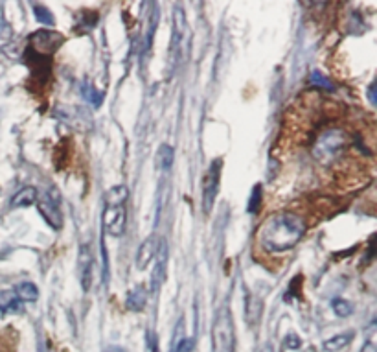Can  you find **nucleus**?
Instances as JSON below:
<instances>
[{"label": "nucleus", "mask_w": 377, "mask_h": 352, "mask_svg": "<svg viewBox=\"0 0 377 352\" xmlns=\"http://www.w3.org/2000/svg\"><path fill=\"white\" fill-rule=\"evenodd\" d=\"M305 233V223L293 212H278L269 216L258 230V240L263 249L282 253L298 244Z\"/></svg>", "instance_id": "obj_1"}, {"label": "nucleus", "mask_w": 377, "mask_h": 352, "mask_svg": "<svg viewBox=\"0 0 377 352\" xmlns=\"http://www.w3.org/2000/svg\"><path fill=\"white\" fill-rule=\"evenodd\" d=\"M213 351L216 352H234L236 347V336H234L232 313L227 306H223L216 315L212 328Z\"/></svg>", "instance_id": "obj_2"}, {"label": "nucleus", "mask_w": 377, "mask_h": 352, "mask_svg": "<svg viewBox=\"0 0 377 352\" xmlns=\"http://www.w3.org/2000/svg\"><path fill=\"white\" fill-rule=\"evenodd\" d=\"M348 137L346 133L340 129H328L319 137L317 144L313 148V155L317 157V161L320 162H329L337 159L340 155L344 148H346Z\"/></svg>", "instance_id": "obj_3"}, {"label": "nucleus", "mask_w": 377, "mask_h": 352, "mask_svg": "<svg viewBox=\"0 0 377 352\" xmlns=\"http://www.w3.org/2000/svg\"><path fill=\"white\" fill-rule=\"evenodd\" d=\"M127 223V209L126 203H111L105 205L103 211V227L111 236H121L126 230Z\"/></svg>", "instance_id": "obj_4"}, {"label": "nucleus", "mask_w": 377, "mask_h": 352, "mask_svg": "<svg viewBox=\"0 0 377 352\" xmlns=\"http://www.w3.org/2000/svg\"><path fill=\"white\" fill-rule=\"evenodd\" d=\"M221 167H223V162L219 161V159H218V161H213L212 164H210L209 171H206V176H204V181H203V207H204V212H206V214H210L213 203H216V197H218L219 177H221Z\"/></svg>", "instance_id": "obj_5"}, {"label": "nucleus", "mask_w": 377, "mask_h": 352, "mask_svg": "<svg viewBox=\"0 0 377 352\" xmlns=\"http://www.w3.org/2000/svg\"><path fill=\"white\" fill-rule=\"evenodd\" d=\"M58 192L48 190L37 203V209L43 214V218L48 221V226H52L53 229H61L63 227V214H61V209H59V196L53 200Z\"/></svg>", "instance_id": "obj_6"}, {"label": "nucleus", "mask_w": 377, "mask_h": 352, "mask_svg": "<svg viewBox=\"0 0 377 352\" xmlns=\"http://www.w3.org/2000/svg\"><path fill=\"white\" fill-rule=\"evenodd\" d=\"M92 266H94V259H92L91 249L87 245H83L81 251H79V279H81V286L85 292L91 288Z\"/></svg>", "instance_id": "obj_7"}, {"label": "nucleus", "mask_w": 377, "mask_h": 352, "mask_svg": "<svg viewBox=\"0 0 377 352\" xmlns=\"http://www.w3.org/2000/svg\"><path fill=\"white\" fill-rule=\"evenodd\" d=\"M157 238L155 236H150V238L145 240L144 244L140 245V249H138V254H136V268L138 269H145L147 264H150L151 260L155 259L157 254Z\"/></svg>", "instance_id": "obj_8"}, {"label": "nucleus", "mask_w": 377, "mask_h": 352, "mask_svg": "<svg viewBox=\"0 0 377 352\" xmlns=\"http://www.w3.org/2000/svg\"><path fill=\"white\" fill-rule=\"evenodd\" d=\"M157 266L155 271H153V280H151V289L155 292L159 288V284L164 279V271H166V259H168V247H166V242L162 240L160 242V247L157 249Z\"/></svg>", "instance_id": "obj_9"}, {"label": "nucleus", "mask_w": 377, "mask_h": 352, "mask_svg": "<svg viewBox=\"0 0 377 352\" xmlns=\"http://www.w3.org/2000/svg\"><path fill=\"white\" fill-rule=\"evenodd\" d=\"M0 312L4 313L22 312V301L15 295V292H10V289H2V292H0Z\"/></svg>", "instance_id": "obj_10"}, {"label": "nucleus", "mask_w": 377, "mask_h": 352, "mask_svg": "<svg viewBox=\"0 0 377 352\" xmlns=\"http://www.w3.org/2000/svg\"><path fill=\"white\" fill-rule=\"evenodd\" d=\"M145 303H147V292H145L144 286H136V288L131 289L129 295H127L126 306L129 310H133V312H142Z\"/></svg>", "instance_id": "obj_11"}, {"label": "nucleus", "mask_w": 377, "mask_h": 352, "mask_svg": "<svg viewBox=\"0 0 377 352\" xmlns=\"http://www.w3.org/2000/svg\"><path fill=\"white\" fill-rule=\"evenodd\" d=\"M37 201V190L34 186H25L22 190H19L11 200V207L13 209H20V207H29L32 203Z\"/></svg>", "instance_id": "obj_12"}, {"label": "nucleus", "mask_w": 377, "mask_h": 352, "mask_svg": "<svg viewBox=\"0 0 377 352\" xmlns=\"http://www.w3.org/2000/svg\"><path fill=\"white\" fill-rule=\"evenodd\" d=\"M353 336H355V332H353V330H350V332L337 334V336H333V338L326 339V341H324V351L326 352L340 351V348L346 347L348 343H352Z\"/></svg>", "instance_id": "obj_13"}, {"label": "nucleus", "mask_w": 377, "mask_h": 352, "mask_svg": "<svg viewBox=\"0 0 377 352\" xmlns=\"http://www.w3.org/2000/svg\"><path fill=\"white\" fill-rule=\"evenodd\" d=\"M245 318H247L249 325L254 327V325L260 321L261 318V301L254 295H249L247 303H245Z\"/></svg>", "instance_id": "obj_14"}, {"label": "nucleus", "mask_w": 377, "mask_h": 352, "mask_svg": "<svg viewBox=\"0 0 377 352\" xmlns=\"http://www.w3.org/2000/svg\"><path fill=\"white\" fill-rule=\"evenodd\" d=\"M15 295L20 299V301H37L39 299V289L34 282H20L15 286Z\"/></svg>", "instance_id": "obj_15"}, {"label": "nucleus", "mask_w": 377, "mask_h": 352, "mask_svg": "<svg viewBox=\"0 0 377 352\" xmlns=\"http://www.w3.org/2000/svg\"><path fill=\"white\" fill-rule=\"evenodd\" d=\"M157 164H159L160 170H169L173 164V148L162 144L159 148V153H157Z\"/></svg>", "instance_id": "obj_16"}, {"label": "nucleus", "mask_w": 377, "mask_h": 352, "mask_svg": "<svg viewBox=\"0 0 377 352\" xmlns=\"http://www.w3.org/2000/svg\"><path fill=\"white\" fill-rule=\"evenodd\" d=\"M331 308H333V312L337 313L338 318H348V315L353 313L352 303L344 301V299H335L333 303H331Z\"/></svg>", "instance_id": "obj_17"}, {"label": "nucleus", "mask_w": 377, "mask_h": 352, "mask_svg": "<svg viewBox=\"0 0 377 352\" xmlns=\"http://www.w3.org/2000/svg\"><path fill=\"white\" fill-rule=\"evenodd\" d=\"M310 84L315 85V87L326 89V91H333V84H331V82H329V79L326 78L324 74L319 72V70H313V72H311Z\"/></svg>", "instance_id": "obj_18"}, {"label": "nucleus", "mask_w": 377, "mask_h": 352, "mask_svg": "<svg viewBox=\"0 0 377 352\" xmlns=\"http://www.w3.org/2000/svg\"><path fill=\"white\" fill-rule=\"evenodd\" d=\"M34 10H35V17H37V20H39L41 25L44 26H53L55 25V20H53V15L50 13L44 6H34Z\"/></svg>", "instance_id": "obj_19"}, {"label": "nucleus", "mask_w": 377, "mask_h": 352, "mask_svg": "<svg viewBox=\"0 0 377 352\" xmlns=\"http://www.w3.org/2000/svg\"><path fill=\"white\" fill-rule=\"evenodd\" d=\"M261 201V186H254V192H252L251 205H249V212H256L258 207H260Z\"/></svg>", "instance_id": "obj_20"}, {"label": "nucleus", "mask_w": 377, "mask_h": 352, "mask_svg": "<svg viewBox=\"0 0 377 352\" xmlns=\"http://www.w3.org/2000/svg\"><path fill=\"white\" fill-rule=\"evenodd\" d=\"M85 96H87L88 100H91L92 103H94V105H100V103H102V94H96V93H92L91 91V87H88V85H85Z\"/></svg>", "instance_id": "obj_21"}, {"label": "nucleus", "mask_w": 377, "mask_h": 352, "mask_svg": "<svg viewBox=\"0 0 377 352\" xmlns=\"http://www.w3.org/2000/svg\"><path fill=\"white\" fill-rule=\"evenodd\" d=\"M194 348V339H183L177 347V352H190Z\"/></svg>", "instance_id": "obj_22"}, {"label": "nucleus", "mask_w": 377, "mask_h": 352, "mask_svg": "<svg viewBox=\"0 0 377 352\" xmlns=\"http://www.w3.org/2000/svg\"><path fill=\"white\" fill-rule=\"evenodd\" d=\"M286 345H287V347H289V348H298V347H300V339L296 338L295 334H291L289 338H287Z\"/></svg>", "instance_id": "obj_23"}, {"label": "nucleus", "mask_w": 377, "mask_h": 352, "mask_svg": "<svg viewBox=\"0 0 377 352\" xmlns=\"http://www.w3.org/2000/svg\"><path fill=\"white\" fill-rule=\"evenodd\" d=\"M368 96H370V102L376 103V85H370V89H368Z\"/></svg>", "instance_id": "obj_24"}, {"label": "nucleus", "mask_w": 377, "mask_h": 352, "mask_svg": "<svg viewBox=\"0 0 377 352\" xmlns=\"http://www.w3.org/2000/svg\"><path fill=\"white\" fill-rule=\"evenodd\" d=\"M105 352H126V351H124V348H120V347H109Z\"/></svg>", "instance_id": "obj_25"}]
</instances>
